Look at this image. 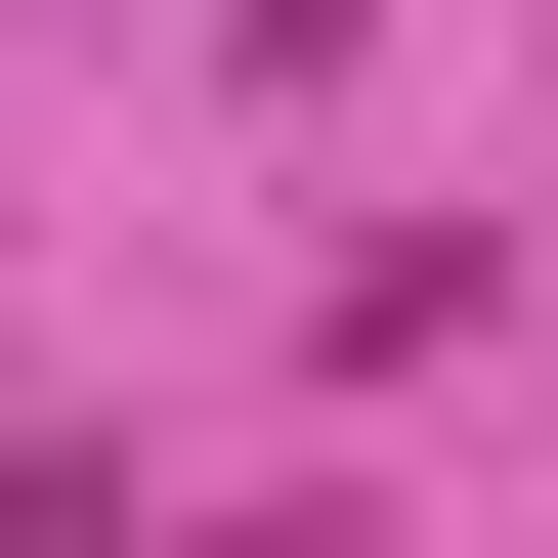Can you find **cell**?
Listing matches in <instances>:
<instances>
[{
	"instance_id": "6da1fadb",
	"label": "cell",
	"mask_w": 558,
	"mask_h": 558,
	"mask_svg": "<svg viewBox=\"0 0 558 558\" xmlns=\"http://www.w3.org/2000/svg\"><path fill=\"white\" fill-rule=\"evenodd\" d=\"M215 44H258V86H301V44H344V0H215Z\"/></svg>"
}]
</instances>
